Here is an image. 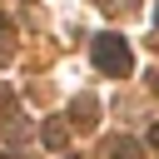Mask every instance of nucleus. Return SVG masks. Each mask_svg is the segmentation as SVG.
<instances>
[{
  "mask_svg": "<svg viewBox=\"0 0 159 159\" xmlns=\"http://www.w3.org/2000/svg\"><path fill=\"white\" fill-rule=\"evenodd\" d=\"M10 104H15V94H10V89H5V84H0V114H5V109H10Z\"/></svg>",
  "mask_w": 159,
  "mask_h": 159,
  "instance_id": "obj_4",
  "label": "nucleus"
},
{
  "mask_svg": "<svg viewBox=\"0 0 159 159\" xmlns=\"http://www.w3.org/2000/svg\"><path fill=\"white\" fill-rule=\"evenodd\" d=\"M114 159H139V144H134V139H119V144H114Z\"/></svg>",
  "mask_w": 159,
  "mask_h": 159,
  "instance_id": "obj_3",
  "label": "nucleus"
},
{
  "mask_svg": "<svg viewBox=\"0 0 159 159\" xmlns=\"http://www.w3.org/2000/svg\"><path fill=\"white\" fill-rule=\"evenodd\" d=\"M94 65H99L104 75L119 80V75L134 70V55H129V45H124L119 35H99V40H94Z\"/></svg>",
  "mask_w": 159,
  "mask_h": 159,
  "instance_id": "obj_1",
  "label": "nucleus"
},
{
  "mask_svg": "<svg viewBox=\"0 0 159 159\" xmlns=\"http://www.w3.org/2000/svg\"><path fill=\"white\" fill-rule=\"evenodd\" d=\"M154 20H159V5H154Z\"/></svg>",
  "mask_w": 159,
  "mask_h": 159,
  "instance_id": "obj_6",
  "label": "nucleus"
},
{
  "mask_svg": "<svg viewBox=\"0 0 159 159\" xmlns=\"http://www.w3.org/2000/svg\"><path fill=\"white\" fill-rule=\"evenodd\" d=\"M40 139H45V144H50V149H65V139H70V129H65V124H60V119H50V124H45V129H40Z\"/></svg>",
  "mask_w": 159,
  "mask_h": 159,
  "instance_id": "obj_2",
  "label": "nucleus"
},
{
  "mask_svg": "<svg viewBox=\"0 0 159 159\" xmlns=\"http://www.w3.org/2000/svg\"><path fill=\"white\" fill-rule=\"evenodd\" d=\"M149 144H154V149H159V124H154V129H149Z\"/></svg>",
  "mask_w": 159,
  "mask_h": 159,
  "instance_id": "obj_5",
  "label": "nucleus"
}]
</instances>
